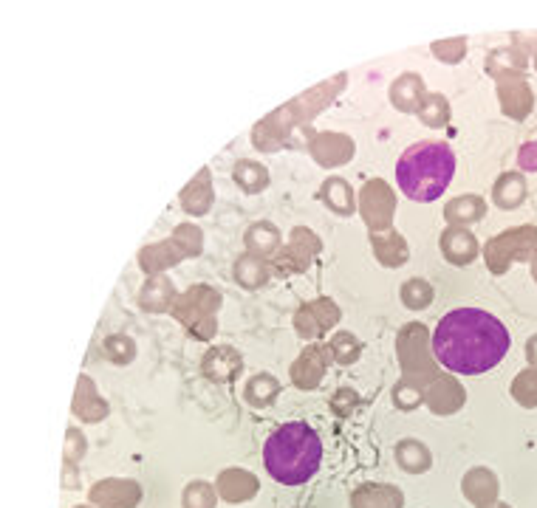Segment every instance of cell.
<instances>
[{"instance_id":"8fae6325","label":"cell","mask_w":537,"mask_h":508,"mask_svg":"<svg viewBox=\"0 0 537 508\" xmlns=\"http://www.w3.org/2000/svg\"><path fill=\"white\" fill-rule=\"evenodd\" d=\"M396 458H399L402 469H407V472H424V469H430V452H427L419 441H405V444H399Z\"/></svg>"},{"instance_id":"3957f363","label":"cell","mask_w":537,"mask_h":508,"mask_svg":"<svg viewBox=\"0 0 537 508\" xmlns=\"http://www.w3.org/2000/svg\"><path fill=\"white\" fill-rule=\"evenodd\" d=\"M453 173H456V156L450 144L444 142L413 144L396 164L399 187L413 201H436L450 187Z\"/></svg>"},{"instance_id":"9c48e42d","label":"cell","mask_w":537,"mask_h":508,"mask_svg":"<svg viewBox=\"0 0 537 508\" xmlns=\"http://www.w3.org/2000/svg\"><path fill=\"white\" fill-rule=\"evenodd\" d=\"M526 198V181L518 173L501 175V181L495 184V204L504 209H512Z\"/></svg>"},{"instance_id":"7c38bea8","label":"cell","mask_w":537,"mask_h":508,"mask_svg":"<svg viewBox=\"0 0 537 508\" xmlns=\"http://www.w3.org/2000/svg\"><path fill=\"white\" fill-rule=\"evenodd\" d=\"M512 398L521 407H537V370H523L518 379L512 381Z\"/></svg>"},{"instance_id":"e0dca14e","label":"cell","mask_w":537,"mask_h":508,"mask_svg":"<svg viewBox=\"0 0 537 508\" xmlns=\"http://www.w3.org/2000/svg\"><path fill=\"white\" fill-rule=\"evenodd\" d=\"M481 508H509V506H506V503H498V500H495V503H487V506H481Z\"/></svg>"},{"instance_id":"277c9868","label":"cell","mask_w":537,"mask_h":508,"mask_svg":"<svg viewBox=\"0 0 537 508\" xmlns=\"http://www.w3.org/2000/svg\"><path fill=\"white\" fill-rule=\"evenodd\" d=\"M537 249V229L535 226H521V229H509L501 238L489 240L487 249V266L492 274H504L515 260L532 257Z\"/></svg>"},{"instance_id":"4fadbf2b","label":"cell","mask_w":537,"mask_h":508,"mask_svg":"<svg viewBox=\"0 0 537 508\" xmlns=\"http://www.w3.org/2000/svg\"><path fill=\"white\" fill-rule=\"evenodd\" d=\"M402 297L410 308H424L427 302L433 300V288L427 286L424 280H410L405 288H402Z\"/></svg>"},{"instance_id":"52a82bcc","label":"cell","mask_w":537,"mask_h":508,"mask_svg":"<svg viewBox=\"0 0 537 508\" xmlns=\"http://www.w3.org/2000/svg\"><path fill=\"white\" fill-rule=\"evenodd\" d=\"M464 497L472 500L475 506L495 503V497H498V477L492 475L489 469H472V472L464 475Z\"/></svg>"},{"instance_id":"6da1fadb","label":"cell","mask_w":537,"mask_h":508,"mask_svg":"<svg viewBox=\"0 0 537 508\" xmlns=\"http://www.w3.org/2000/svg\"><path fill=\"white\" fill-rule=\"evenodd\" d=\"M436 359L450 373L481 376L504 362L509 350V331L501 319L481 308H456L441 317L433 334Z\"/></svg>"},{"instance_id":"30bf717a","label":"cell","mask_w":537,"mask_h":508,"mask_svg":"<svg viewBox=\"0 0 537 508\" xmlns=\"http://www.w3.org/2000/svg\"><path fill=\"white\" fill-rule=\"evenodd\" d=\"M444 215H447V221L453 223L478 221V218L484 215V201H481V198H472V195H467V198H456L453 204H447Z\"/></svg>"},{"instance_id":"2e32d148","label":"cell","mask_w":537,"mask_h":508,"mask_svg":"<svg viewBox=\"0 0 537 508\" xmlns=\"http://www.w3.org/2000/svg\"><path fill=\"white\" fill-rule=\"evenodd\" d=\"M526 359L537 367V336H532V339H529V345H526Z\"/></svg>"},{"instance_id":"7a4b0ae2","label":"cell","mask_w":537,"mask_h":508,"mask_svg":"<svg viewBox=\"0 0 537 508\" xmlns=\"http://www.w3.org/2000/svg\"><path fill=\"white\" fill-rule=\"evenodd\" d=\"M320 461H323V441L303 421L283 424L263 444V466L283 486H300L311 480L320 469Z\"/></svg>"},{"instance_id":"5b68a950","label":"cell","mask_w":537,"mask_h":508,"mask_svg":"<svg viewBox=\"0 0 537 508\" xmlns=\"http://www.w3.org/2000/svg\"><path fill=\"white\" fill-rule=\"evenodd\" d=\"M498 94H501V105H504L506 116L512 119H523L532 111V91L523 77H504L498 82Z\"/></svg>"},{"instance_id":"ac0fdd59","label":"cell","mask_w":537,"mask_h":508,"mask_svg":"<svg viewBox=\"0 0 537 508\" xmlns=\"http://www.w3.org/2000/svg\"><path fill=\"white\" fill-rule=\"evenodd\" d=\"M532 271H535V280H537V254H535V260H532Z\"/></svg>"},{"instance_id":"8992f818","label":"cell","mask_w":537,"mask_h":508,"mask_svg":"<svg viewBox=\"0 0 537 508\" xmlns=\"http://www.w3.org/2000/svg\"><path fill=\"white\" fill-rule=\"evenodd\" d=\"M441 252L444 257L450 260V263H456V266H467L475 260V254H478V243L472 238L470 232H464V229H447L444 235H441Z\"/></svg>"},{"instance_id":"5bb4252c","label":"cell","mask_w":537,"mask_h":508,"mask_svg":"<svg viewBox=\"0 0 537 508\" xmlns=\"http://www.w3.org/2000/svg\"><path fill=\"white\" fill-rule=\"evenodd\" d=\"M447 116H450V108H447V102L441 99V96H430L427 99V108L422 111V119L430 127H441L447 122Z\"/></svg>"},{"instance_id":"9a60e30c","label":"cell","mask_w":537,"mask_h":508,"mask_svg":"<svg viewBox=\"0 0 537 508\" xmlns=\"http://www.w3.org/2000/svg\"><path fill=\"white\" fill-rule=\"evenodd\" d=\"M521 164L526 170H537V144H526V147H523Z\"/></svg>"},{"instance_id":"ba28073f","label":"cell","mask_w":537,"mask_h":508,"mask_svg":"<svg viewBox=\"0 0 537 508\" xmlns=\"http://www.w3.org/2000/svg\"><path fill=\"white\" fill-rule=\"evenodd\" d=\"M430 401V407L436 410V413H456L458 407L464 404V390H461V384L456 379H450V376H441L436 381V390L427 396Z\"/></svg>"}]
</instances>
